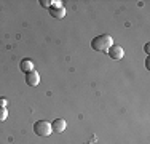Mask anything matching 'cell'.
<instances>
[{"instance_id":"6","label":"cell","mask_w":150,"mask_h":144,"mask_svg":"<svg viewBox=\"0 0 150 144\" xmlns=\"http://www.w3.org/2000/svg\"><path fill=\"white\" fill-rule=\"evenodd\" d=\"M67 128V123L64 118H54V120L51 122V130L56 133H64V130Z\"/></svg>"},{"instance_id":"9","label":"cell","mask_w":150,"mask_h":144,"mask_svg":"<svg viewBox=\"0 0 150 144\" xmlns=\"http://www.w3.org/2000/svg\"><path fill=\"white\" fill-rule=\"evenodd\" d=\"M40 5L45 6V8H51L53 2H50V0H40Z\"/></svg>"},{"instance_id":"12","label":"cell","mask_w":150,"mask_h":144,"mask_svg":"<svg viewBox=\"0 0 150 144\" xmlns=\"http://www.w3.org/2000/svg\"><path fill=\"white\" fill-rule=\"evenodd\" d=\"M149 51H150V45L147 43V45H145V53H149Z\"/></svg>"},{"instance_id":"11","label":"cell","mask_w":150,"mask_h":144,"mask_svg":"<svg viewBox=\"0 0 150 144\" xmlns=\"http://www.w3.org/2000/svg\"><path fill=\"white\" fill-rule=\"evenodd\" d=\"M145 67H147V69H150V61H149V58H147V61H145Z\"/></svg>"},{"instance_id":"3","label":"cell","mask_w":150,"mask_h":144,"mask_svg":"<svg viewBox=\"0 0 150 144\" xmlns=\"http://www.w3.org/2000/svg\"><path fill=\"white\" fill-rule=\"evenodd\" d=\"M50 13H51V16L56 18V19H62V18L66 16V8L61 5L59 0H54L53 5H51V8H50Z\"/></svg>"},{"instance_id":"2","label":"cell","mask_w":150,"mask_h":144,"mask_svg":"<svg viewBox=\"0 0 150 144\" xmlns=\"http://www.w3.org/2000/svg\"><path fill=\"white\" fill-rule=\"evenodd\" d=\"M51 123L46 120H38L34 123V133L38 136H50L51 135Z\"/></svg>"},{"instance_id":"4","label":"cell","mask_w":150,"mask_h":144,"mask_svg":"<svg viewBox=\"0 0 150 144\" xmlns=\"http://www.w3.org/2000/svg\"><path fill=\"white\" fill-rule=\"evenodd\" d=\"M107 55H109V58H112V59L118 61V59H121V58L125 56V50L121 48L120 45H115V43H113V45L107 50Z\"/></svg>"},{"instance_id":"5","label":"cell","mask_w":150,"mask_h":144,"mask_svg":"<svg viewBox=\"0 0 150 144\" xmlns=\"http://www.w3.org/2000/svg\"><path fill=\"white\" fill-rule=\"evenodd\" d=\"M26 83L29 86H37L40 83V75H38L37 71H30L26 74Z\"/></svg>"},{"instance_id":"8","label":"cell","mask_w":150,"mask_h":144,"mask_svg":"<svg viewBox=\"0 0 150 144\" xmlns=\"http://www.w3.org/2000/svg\"><path fill=\"white\" fill-rule=\"evenodd\" d=\"M6 117H8V110H6V107H0V122H5Z\"/></svg>"},{"instance_id":"10","label":"cell","mask_w":150,"mask_h":144,"mask_svg":"<svg viewBox=\"0 0 150 144\" xmlns=\"http://www.w3.org/2000/svg\"><path fill=\"white\" fill-rule=\"evenodd\" d=\"M6 103H8V101H6L5 98H0V107H5Z\"/></svg>"},{"instance_id":"7","label":"cell","mask_w":150,"mask_h":144,"mask_svg":"<svg viewBox=\"0 0 150 144\" xmlns=\"http://www.w3.org/2000/svg\"><path fill=\"white\" fill-rule=\"evenodd\" d=\"M19 69L23 71L24 74H27V72L34 71V63H32L30 59H23V61H21V64H19Z\"/></svg>"},{"instance_id":"1","label":"cell","mask_w":150,"mask_h":144,"mask_svg":"<svg viewBox=\"0 0 150 144\" xmlns=\"http://www.w3.org/2000/svg\"><path fill=\"white\" fill-rule=\"evenodd\" d=\"M112 45H113V38L110 37L109 34L98 35V37H94L91 42V46H93L94 51H107Z\"/></svg>"}]
</instances>
